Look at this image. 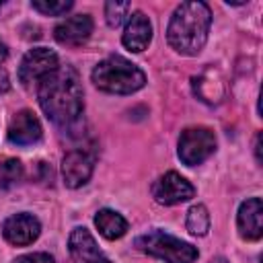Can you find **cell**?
I'll return each instance as SVG.
<instances>
[{
  "instance_id": "cell-20",
  "label": "cell",
  "mask_w": 263,
  "mask_h": 263,
  "mask_svg": "<svg viewBox=\"0 0 263 263\" xmlns=\"http://www.w3.org/2000/svg\"><path fill=\"white\" fill-rule=\"evenodd\" d=\"M31 4H33L35 10H39L43 14H49V16H60V14H64L66 10L72 8L70 0H33Z\"/></svg>"
},
{
  "instance_id": "cell-1",
  "label": "cell",
  "mask_w": 263,
  "mask_h": 263,
  "mask_svg": "<svg viewBox=\"0 0 263 263\" xmlns=\"http://www.w3.org/2000/svg\"><path fill=\"white\" fill-rule=\"evenodd\" d=\"M37 99L43 113L58 127H74L84 111V92L78 74L70 66H58L37 84Z\"/></svg>"
},
{
  "instance_id": "cell-6",
  "label": "cell",
  "mask_w": 263,
  "mask_h": 263,
  "mask_svg": "<svg viewBox=\"0 0 263 263\" xmlns=\"http://www.w3.org/2000/svg\"><path fill=\"white\" fill-rule=\"evenodd\" d=\"M58 55L55 51L47 47H35L25 53L21 66H18V80L25 86L39 84L47 74H51L58 68Z\"/></svg>"
},
{
  "instance_id": "cell-8",
  "label": "cell",
  "mask_w": 263,
  "mask_h": 263,
  "mask_svg": "<svg viewBox=\"0 0 263 263\" xmlns=\"http://www.w3.org/2000/svg\"><path fill=\"white\" fill-rule=\"evenodd\" d=\"M41 232V224L35 216L21 212V214H12L10 218L4 220L2 224V234L10 245L16 247H27L31 245Z\"/></svg>"
},
{
  "instance_id": "cell-2",
  "label": "cell",
  "mask_w": 263,
  "mask_h": 263,
  "mask_svg": "<svg viewBox=\"0 0 263 263\" xmlns=\"http://www.w3.org/2000/svg\"><path fill=\"white\" fill-rule=\"evenodd\" d=\"M210 25L212 12L205 2H183L168 21V45L181 55H197L208 41Z\"/></svg>"
},
{
  "instance_id": "cell-3",
  "label": "cell",
  "mask_w": 263,
  "mask_h": 263,
  "mask_svg": "<svg viewBox=\"0 0 263 263\" xmlns=\"http://www.w3.org/2000/svg\"><path fill=\"white\" fill-rule=\"evenodd\" d=\"M92 82L97 88L113 95H132L146 84V74L121 55H109L92 70Z\"/></svg>"
},
{
  "instance_id": "cell-13",
  "label": "cell",
  "mask_w": 263,
  "mask_h": 263,
  "mask_svg": "<svg viewBox=\"0 0 263 263\" xmlns=\"http://www.w3.org/2000/svg\"><path fill=\"white\" fill-rule=\"evenodd\" d=\"M92 33V18L88 14H74L62 21L53 35L62 45H80L84 43Z\"/></svg>"
},
{
  "instance_id": "cell-15",
  "label": "cell",
  "mask_w": 263,
  "mask_h": 263,
  "mask_svg": "<svg viewBox=\"0 0 263 263\" xmlns=\"http://www.w3.org/2000/svg\"><path fill=\"white\" fill-rule=\"evenodd\" d=\"M193 92L208 105H214V103H220L224 99V80L220 76L218 70L214 68H208L205 72H201L199 76L193 78Z\"/></svg>"
},
{
  "instance_id": "cell-11",
  "label": "cell",
  "mask_w": 263,
  "mask_h": 263,
  "mask_svg": "<svg viewBox=\"0 0 263 263\" xmlns=\"http://www.w3.org/2000/svg\"><path fill=\"white\" fill-rule=\"evenodd\" d=\"M41 123L39 119L33 115V111H18L12 119H10V125H8V140L16 146H31L35 142L41 140Z\"/></svg>"
},
{
  "instance_id": "cell-14",
  "label": "cell",
  "mask_w": 263,
  "mask_h": 263,
  "mask_svg": "<svg viewBox=\"0 0 263 263\" xmlns=\"http://www.w3.org/2000/svg\"><path fill=\"white\" fill-rule=\"evenodd\" d=\"M152 39V25L142 10L129 14L125 31H123V45L129 51H144Z\"/></svg>"
},
{
  "instance_id": "cell-7",
  "label": "cell",
  "mask_w": 263,
  "mask_h": 263,
  "mask_svg": "<svg viewBox=\"0 0 263 263\" xmlns=\"http://www.w3.org/2000/svg\"><path fill=\"white\" fill-rule=\"evenodd\" d=\"M193 195H195V187L175 171L164 173L152 185V197L162 205H175L191 199Z\"/></svg>"
},
{
  "instance_id": "cell-19",
  "label": "cell",
  "mask_w": 263,
  "mask_h": 263,
  "mask_svg": "<svg viewBox=\"0 0 263 263\" xmlns=\"http://www.w3.org/2000/svg\"><path fill=\"white\" fill-rule=\"evenodd\" d=\"M132 10V4L129 2H107L105 4V18H107V25L109 27H119L127 12Z\"/></svg>"
},
{
  "instance_id": "cell-9",
  "label": "cell",
  "mask_w": 263,
  "mask_h": 263,
  "mask_svg": "<svg viewBox=\"0 0 263 263\" xmlns=\"http://www.w3.org/2000/svg\"><path fill=\"white\" fill-rule=\"evenodd\" d=\"M92 166H95V158L86 150H70L62 160L64 183L72 189L82 187L90 179Z\"/></svg>"
},
{
  "instance_id": "cell-5",
  "label": "cell",
  "mask_w": 263,
  "mask_h": 263,
  "mask_svg": "<svg viewBox=\"0 0 263 263\" xmlns=\"http://www.w3.org/2000/svg\"><path fill=\"white\" fill-rule=\"evenodd\" d=\"M216 150V136L208 127H187L179 136V158L187 166L201 164Z\"/></svg>"
},
{
  "instance_id": "cell-18",
  "label": "cell",
  "mask_w": 263,
  "mask_h": 263,
  "mask_svg": "<svg viewBox=\"0 0 263 263\" xmlns=\"http://www.w3.org/2000/svg\"><path fill=\"white\" fill-rule=\"evenodd\" d=\"M23 177V164L14 158H8L0 164V187L8 189L12 185H16Z\"/></svg>"
},
{
  "instance_id": "cell-21",
  "label": "cell",
  "mask_w": 263,
  "mask_h": 263,
  "mask_svg": "<svg viewBox=\"0 0 263 263\" xmlns=\"http://www.w3.org/2000/svg\"><path fill=\"white\" fill-rule=\"evenodd\" d=\"M14 263H55L51 255L47 253H31V255H23L18 257Z\"/></svg>"
},
{
  "instance_id": "cell-22",
  "label": "cell",
  "mask_w": 263,
  "mask_h": 263,
  "mask_svg": "<svg viewBox=\"0 0 263 263\" xmlns=\"http://www.w3.org/2000/svg\"><path fill=\"white\" fill-rule=\"evenodd\" d=\"M10 88V80H8V74L4 68H0V95H4L6 90Z\"/></svg>"
},
{
  "instance_id": "cell-12",
  "label": "cell",
  "mask_w": 263,
  "mask_h": 263,
  "mask_svg": "<svg viewBox=\"0 0 263 263\" xmlns=\"http://www.w3.org/2000/svg\"><path fill=\"white\" fill-rule=\"evenodd\" d=\"M238 232L247 240H259L263 236V203L259 197H251L238 208Z\"/></svg>"
},
{
  "instance_id": "cell-16",
  "label": "cell",
  "mask_w": 263,
  "mask_h": 263,
  "mask_svg": "<svg viewBox=\"0 0 263 263\" xmlns=\"http://www.w3.org/2000/svg\"><path fill=\"white\" fill-rule=\"evenodd\" d=\"M95 226L99 228V232L109 238V240H115V238H121L125 232H127V220L115 212V210H101L97 212L95 216Z\"/></svg>"
},
{
  "instance_id": "cell-4",
  "label": "cell",
  "mask_w": 263,
  "mask_h": 263,
  "mask_svg": "<svg viewBox=\"0 0 263 263\" xmlns=\"http://www.w3.org/2000/svg\"><path fill=\"white\" fill-rule=\"evenodd\" d=\"M136 247L142 253L162 259L164 263H193L197 259V249L181 238H175L162 230H152L136 238Z\"/></svg>"
},
{
  "instance_id": "cell-24",
  "label": "cell",
  "mask_w": 263,
  "mask_h": 263,
  "mask_svg": "<svg viewBox=\"0 0 263 263\" xmlns=\"http://www.w3.org/2000/svg\"><path fill=\"white\" fill-rule=\"evenodd\" d=\"M210 263H228V261H226L224 257H214V259H212Z\"/></svg>"
},
{
  "instance_id": "cell-23",
  "label": "cell",
  "mask_w": 263,
  "mask_h": 263,
  "mask_svg": "<svg viewBox=\"0 0 263 263\" xmlns=\"http://www.w3.org/2000/svg\"><path fill=\"white\" fill-rule=\"evenodd\" d=\"M6 53H8V51H6V45H4L2 41H0V64H2L4 60H6Z\"/></svg>"
},
{
  "instance_id": "cell-17",
  "label": "cell",
  "mask_w": 263,
  "mask_h": 263,
  "mask_svg": "<svg viewBox=\"0 0 263 263\" xmlns=\"http://www.w3.org/2000/svg\"><path fill=\"white\" fill-rule=\"evenodd\" d=\"M187 230L195 236H203L210 230V214L205 210V205L197 203L191 205L187 212Z\"/></svg>"
},
{
  "instance_id": "cell-10",
  "label": "cell",
  "mask_w": 263,
  "mask_h": 263,
  "mask_svg": "<svg viewBox=\"0 0 263 263\" xmlns=\"http://www.w3.org/2000/svg\"><path fill=\"white\" fill-rule=\"evenodd\" d=\"M68 249H70V255H72V261L74 263H111L97 247L92 234L78 226L70 232V238H68Z\"/></svg>"
}]
</instances>
